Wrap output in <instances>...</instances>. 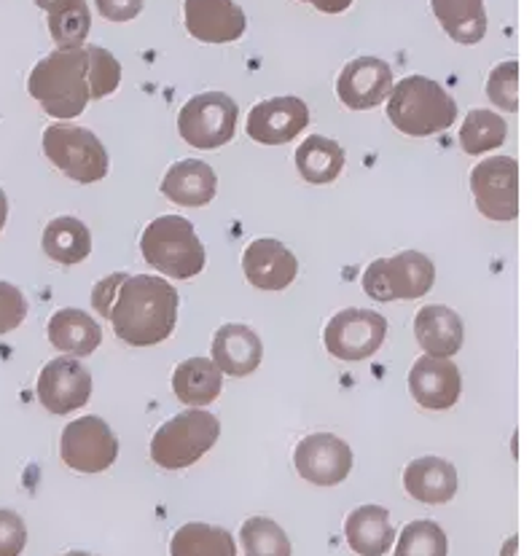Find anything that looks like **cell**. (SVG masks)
Here are the masks:
<instances>
[{
	"label": "cell",
	"mask_w": 532,
	"mask_h": 556,
	"mask_svg": "<svg viewBox=\"0 0 532 556\" xmlns=\"http://www.w3.org/2000/svg\"><path fill=\"white\" fill-rule=\"evenodd\" d=\"M92 306L129 348H154L169 339L178 323V291L162 277H105L92 291Z\"/></svg>",
	"instance_id": "1"
},
{
	"label": "cell",
	"mask_w": 532,
	"mask_h": 556,
	"mask_svg": "<svg viewBox=\"0 0 532 556\" xmlns=\"http://www.w3.org/2000/svg\"><path fill=\"white\" fill-rule=\"evenodd\" d=\"M30 98L54 118H76L92 100L87 47L54 49L43 56L27 78Z\"/></svg>",
	"instance_id": "2"
},
{
	"label": "cell",
	"mask_w": 532,
	"mask_h": 556,
	"mask_svg": "<svg viewBox=\"0 0 532 556\" xmlns=\"http://www.w3.org/2000/svg\"><path fill=\"white\" fill-rule=\"evenodd\" d=\"M388 118L395 129L411 138L444 132L455 124L457 102L439 81L426 76H406L388 94Z\"/></svg>",
	"instance_id": "3"
},
{
	"label": "cell",
	"mask_w": 532,
	"mask_h": 556,
	"mask_svg": "<svg viewBox=\"0 0 532 556\" xmlns=\"http://www.w3.org/2000/svg\"><path fill=\"white\" fill-rule=\"evenodd\" d=\"M140 251L154 269L175 280L197 277L205 269L207 258L194 226L180 215H160L151 220L140 237Z\"/></svg>",
	"instance_id": "4"
},
{
	"label": "cell",
	"mask_w": 532,
	"mask_h": 556,
	"mask_svg": "<svg viewBox=\"0 0 532 556\" xmlns=\"http://www.w3.org/2000/svg\"><path fill=\"white\" fill-rule=\"evenodd\" d=\"M220 435L218 417L205 408H189L178 417L167 419L151 441V459L164 470H180L194 465Z\"/></svg>",
	"instance_id": "5"
},
{
	"label": "cell",
	"mask_w": 532,
	"mask_h": 556,
	"mask_svg": "<svg viewBox=\"0 0 532 556\" xmlns=\"http://www.w3.org/2000/svg\"><path fill=\"white\" fill-rule=\"evenodd\" d=\"M43 153L76 184H98L107 175V151L92 129L56 122L43 132Z\"/></svg>",
	"instance_id": "6"
},
{
	"label": "cell",
	"mask_w": 532,
	"mask_h": 556,
	"mask_svg": "<svg viewBox=\"0 0 532 556\" xmlns=\"http://www.w3.org/2000/svg\"><path fill=\"white\" fill-rule=\"evenodd\" d=\"M435 266L417 251L395 253L393 258H377L364 271V291L373 302H409L422 299L433 288Z\"/></svg>",
	"instance_id": "7"
},
{
	"label": "cell",
	"mask_w": 532,
	"mask_h": 556,
	"mask_svg": "<svg viewBox=\"0 0 532 556\" xmlns=\"http://www.w3.org/2000/svg\"><path fill=\"white\" fill-rule=\"evenodd\" d=\"M237 116H240V108H237V102L229 94H197V98H191L180 108L178 132L194 149H220V146H226L235 138Z\"/></svg>",
	"instance_id": "8"
},
{
	"label": "cell",
	"mask_w": 532,
	"mask_h": 556,
	"mask_svg": "<svg viewBox=\"0 0 532 556\" xmlns=\"http://www.w3.org/2000/svg\"><path fill=\"white\" fill-rule=\"evenodd\" d=\"M60 457L76 473H103L118 457V439L105 419L89 417L73 419L60 439Z\"/></svg>",
	"instance_id": "9"
},
{
	"label": "cell",
	"mask_w": 532,
	"mask_h": 556,
	"mask_svg": "<svg viewBox=\"0 0 532 556\" xmlns=\"http://www.w3.org/2000/svg\"><path fill=\"white\" fill-rule=\"evenodd\" d=\"M471 191L479 213L490 220L519 215V164L514 156H490L471 173Z\"/></svg>",
	"instance_id": "10"
},
{
	"label": "cell",
	"mask_w": 532,
	"mask_h": 556,
	"mask_svg": "<svg viewBox=\"0 0 532 556\" xmlns=\"http://www.w3.org/2000/svg\"><path fill=\"white\" fill-rule=\"evenodd\" d=\"M388 337V320L379 312L371 309H342L331 317L326 326L322 342L326 350L339 361H366L382 348Z\"/></svg>",
	"instance_id": "11"
},
{
	"label": "cell",
	"mask_w": 532,
	"mask_h": 556,
	"mask_svg": "<svg viewBox=\"0 0 532 556\" xmlns=\"http://www.w3.org/2000/svg\"><path fill=\"white\" fill-rule=\"evenodd\" d=\"M293 465H296L299 476L309 484L337 486L353 470V452L337 435L313 433L296 444Z\"/></svg>",
	"instance_id": "12"
},
{
	"label": "cell",
	"mask_w": 532,
	"mask_h": 556,
	"mask_svg": "<svg viewBox=\"0 0 532 556\" xmlns=\"http://www.w3.org/2000/svg\"><path fill=\"white\" fill-rule=\"evenodd\" d=\"M92 395V374L76 357H54L38 374V401L52 414H71Z\"/></svg>",
	"instance_id": "13"
},
{
	"label": "cell",
	"mask_w": 532,
	"mask_h": 556,
	"mask_svg": "<svg viewBox=\"0 0 532 556\" xmlns=\"http://www.w3.org/2000/svg\"><path fill=\"white\" fill-rule=\"evenodd\" d=\"M393 89V71L388 62L377 56H358L347 62L344 71L339 73L337 94L353 111H369V108L382 105Z\"/></svg>",
	"instance_id": "14"
},
{
	"label": "cell",
	"mask_w": 532,
	"mask_h": 556,
	"mask_svg": "<svg viewBox=\"0 0 532 556\" xmlns=\"http://www.w3.org/2000/svg\"><path fill=\"white\" fill-rule=\"evenodd\" d=\"M309 124L307 102L299 98H271L258 102L248 116V135L264 146L291 143Z\"/></svg>",
	"instance_id": "15"
},
{
	"label": "cell",
	"mask_w": 532,
	"mask_h": 556,
	"mask_svg": "<svg viewBox=\"0 0 532 556\" xmlns=\"http://www.w3.org/2000/svg\"><path fill=\"white\" fill-rule=\"evenodd\" d=\"M183 22L202 43H231L248 27L245 11L235 0H183Z\"/></svg>",
	"instance_id": "16"
},
{
	"label": "cell",
	"mask_w": 532,
	"mask_h": 556,
	"mask_svg": "<svg viewBox=\"0 0 532 556\" xmlns=\"http://www.w3.org/2000/svg\"><path fill=\"white\" fill-rule=\"evenodd\" d=\"M463 390L460 368L449 357H430L422 355L411 366L409 374V393L422 408L430 412H446L457 404Z\"/></svg>",
	"instance_id": "17"
},
{
	"label": "cell",
	"mask_w": 532,
	"mask_h": 556,
	"mask_svg": "<svg viewBox=\"0 0 532 556\" xmlns=\"http://www.w3.org/2000/svg\"><path fill=\"white\" fill-rule=\"evenodd\" d=\"M242 269H245L251 286L262 288V291H282L296 280L299 261L282 242L264 237V240H253L245 248Z\"/></svg>",
	"instance_id": "18"
},
{
	"label": "cell",
	"mask_w": 532,
	"mask_h": 556,
	"mask_svg": "<svg viewBox=\"0 0 532 556\" xmlns=\"http://www.w3.org/2000/svg\"><path fill=\"white\" fill-rule=\"evenodd\" d=\"M264 344L253 328L229 323L213 337V363L229 377H248L262 366Z\"/></svg>",
	"instance_id": "19"
},
{
	"label": "cell",
	"mask_w": 532,
	"mask_h": 556,
	"mask_svg": "<svg viewBox=\"0 0 532 556\" xmlns=\"http://www.w3.org/2000/svg\"><path fill=\"white\" fill-rule=\"evenodd\" d=\"M215 186L218 178L211 164L200 159H180L164 175L162 194L180 207H205L213 202Z\"/></svg>",
	"instance_id": "20"
},
{
	"label": "cell",
	"mask_w": 532,
	"mask_h": 556,
	"mask_svg": "<svg viewBox=\"0 0 532 556\" xmlns=\"http://www.w3.org/2000/svg\"><path fill=\"white\" fill-rule=\"evenodd\" d=\"M415 337L430 357H452L460 353L466 331H463V320L455 309L430 304L417 312Z\"/></svg>",
	"instance_id": "21"
},
{
	"label": "cell",
	"mask_w": 532,
	"mask_h": 556,
	"mask_svg": "<svg viewBox=\"0 0 532 556\" xmlns=\"http://www.w3.org/2000/svg\"><path fill=\"white\" fill-rule=\"evenodd\" d=\"M404 486L415 501L441 506L449 503L457 492L455 465L441 457L411 459L404 470Z\"/></svg>",
	"instance_id": "22"
},
{
	"label": "cell",
	"mask_w": 532,
	"mask_h": 556,
	"mask_svg": "<svg viewBox=\"0 0 532 556\" xmlns=\"http://www.w3.org/2000/svg\"><path fill=\"white\" fill-rule=\"evenodd\" d=\"M350 548L360 556H382L395 541V527L382 506H360L344 521Z\"/></svg>",
	"instance_id": "23"
},
{
	"label": "cell",
	"mask_w": 532,
	"mask_h": 556,
	"mask_svg": "<svg viewBox=\"0 0 532 556\" xmlns=\"http://www.w3.org/2000/svg\"><path fill=\"white\" fill-rule=\"evenodd\" d=\"M49 342L60 353L87 357L100 348L103 331L87 312L71 306V309H60L52 315V320H49Z\"/></svg>",
	"instance_id": "24"
},
{
	"label": "cell",
	"mask_w": 532,
	"mask_h": 556,
	"mask_svg": "<svg viewBox=\"0 0 532 556\" xmlns=\"http://www.w3.org/2000/svg\"><path fill=\"white\" fill-rule=\"evenodd\" d=\"M220 388H224V379L211 357H189L173 374L175 395L189 408L211 406L220 395Z\"/></svg>",
	"instance_id": "25"
},
{
	"label": "cell",
	"mask_w": 532,
	"mask_h": 556,
	"mask_svg": "<svg viewBox=\"0 0 532 556\" xmlns=\"http://www.w3.org/2000/svg\"><path fill=\"white\" fill-rule=\"evenodd\" d=\"M430 9L446 36L463 47H473L486 36L484 0H430Z\"/></svg>",
	"instance_id": "26"
},
{
	"label": "cell",
	"mask_w": 532,
	"mask_h": 556,
	"mask_svg": "<svg viewBox=\"0 0 532 556\" xmlns=\"http://www.w3.org/2000/svg\"><path fill=\"white\" fill-rule=\"evenodd\" d=\"M43 253L56 264H81L92 253V235L87 226L78 218H54L52 224L43 229Z\"/></svg>",
	"instance_id": "27"
},
{
	"label": "cell",
	"mask_w": 532,
	"mask_h": 556,
	"mask_svg": "<svg viewBox=\"0 0 532 556\" xmlns=\"http://www.w3.org/2000/svg\"><path fill=\"white\" fill-rule=\"evenodd\" d=\"M296 169L307 184H331L344 169L342 146L328 138H320V135H309L296 149Z\"/></svg>",
	"instance_id": "28"
},
{
	"label": "cell",
	"mask_w": 532,
	"mask_h": 556,
	"mask_svg": "<svg viewBox=\"0 0 532 556\" xmlns=\"http://www.w3.org/2000/svg\"><path fill=\"white\" fill-rule=\"evenodd\" d=\"M173 556H237V546L231 532L224 527L202 525V521H189L180 527L169 543Z\"/></svg>",
	"instance_id": "29"
},
{
	"label": "cell",
	"mask_w": 532,
	"mask_h": 556,
	"mask_svg": "<svg viewBox=\"0 0 532 556\" xmlns=\"http://www.w3.org/2000/svg\"><path fill=\"white\" fill-rule=\"evenodd\" d=\"M508 124L506 118L497 116L492 111H471L463 122L460 129V146L463 151L479 156V153L495 151L506 143Z\"/></svg>",
	"instance_id": "30"
},
{
	"label": "cell",
	"mask_w": 532,
	"mask_h": 556,
	"mask_svg": "<svg viewBox=\"0 0 532 556\" xmlns=\"http://www.w3.org/2000/svg\"><path fill=\"white\" fill-rule=\"evenodd\" d=\"M245 556H291V541L280 525L264 516H253L240 530Z\"/></svg>",
	"instance_id": "31"
},
{
	"label": "cell",
	"mask_w": 532,
	"mask_h": 556,
	"mask_svg": "<svg viewBox=\"0 0 532 556\" xmlns=\"http://www.w3.org/2000/svg\"><path fill=\"white\" fill-rule=\"evenodd\" d=\"M449 541L435 521H411L398 538L395 556H446Z\"/></svg>",
	"instance_id": "32"
},
{
	"label": "cell",
	"mask_w": 532,
	"mask_h": 556,
	"mask_svg": "<svg viewBox=\"0 0 532 556\" xmlns=\"http://www.w3.org/2000/svg\"><path fill=\"white\" fill-rule=\"evenodd\" d=\"M89 30H92V14H89L87 3L49 14V33H52L56 49H78L87 41Z\"/></svg>",
	"instance_id": "33"
},
{
	"label": "cell",
	"mask_w": 532,
	"mask_h": 556,
	"mask_svg": "<svg viewBox=\"0 0 532 556\" xmlns=\"http://www.w3.org/2000/svg\"><path fill=\"white\" fill-rule=\"evenodd\" d=\"M89 54V84H92V100H103L113 94L122 84V65L107 49L87 47Z\"/></svg>",
	"instance_id": "34"
},
{
	"label": "cell",
	"mask_w": 532,
	"mask_h": 556,
	"mask_svg": "<svg viewBox=\"0 0 532 556\" xmlns=\"http://www.w3.org/2000/svg\"><path fill=\"white\" fill-rule=\"evenodd\" d=\"M486 98L503 111H519V62H503L490 73Z\"/></svg>",
	"instance_id": "35"
},
{
	"label": "cell",
	"mask_w": 532,
	"mask_h": 556,
	"mask_svg": "<svg viewBox=\"0 0 532 556\" xmlns=\"http://www.w3.org/2000/svg\"><path fill=\"white\" fill-rule=\"evenodd\" d=\"M27 317L25 293L11 282L0 280V337L20 328Z\"/></svg>",
	"instance_id": "36"
},
{
	"label": "cell",
	"mask_w": 532,
	"mask_h": 556,
	"mask_svg": "<svg viewBox=\"0 0 532 556\" xmlns=\"http://www.w3.org/2000/svg\"><path fill=\"white\" fill-rule=\"evenodd\" d=\"M27 546V527L20 514L0 508V556H20Z\"/></svg>",
	"instance_id": "37"
},
{
	"label": "cell",
	"mask_w": 532,
	"mask_h": 556,
	"mask_svg": "<svg viewBox=\"0 0 532 556\" xmlns=\"http://www.w3.org/2000/svg\"><path fill=\"white\" fill-rule=\"evenodd\" d=\"M145 0H94L100 14L105 16L107 22H129L140 14Z\"/></svg>",
	"instance_id": "38"
},
{
	"label": "cell",
	"mask_w": 532,
	"mask_h": 556,
	"mask_svg": "<svg viewBox=\"0 0 532 556\" xmlns=\"http://www.w3.org/2000/svg\"><path fill=\"white\" fill-rule=\"evenodd\" d=\"M302 3L315 5L322 14H342V11H347L353 5V0H302Z\"/></svg>",
	"instance_id": "39"
},
{
	"label": "cell",
	"mask_w": 532,
	"mask_h": 556,
	"mask_svg": "<svg viewBox=\"0 0 532 556\" xmlns=\"http://www.w3.org/2000/svg\"><path fill=\"white\" fill-rule=\"evenodd\" d=\"M84 3V0H36L38 9H43L47 14H56V11H65V9H73V5Z\"/></svg>",
	"instance_id": "40"
},
{
	"label": "cell",
	"mask_w": 532,
	"mask_h": 556,
	"mask_svg": "<svg viewBox=\"0 0 532 556\" xmlns=\"http://www.w3.org/2000/svg\"><path fill=\"white\" fill-rule=\"evenodd\" d=\"M5 218H9V200H5L3 189H0V231H3Z\"/></svg>",
	"instance_id": "41"
},
{
	"label": "cell",
	"mask_w": 532,
	"mask_h": 556,
	"mask_svg": "<svg viewBox=\"0 0 532 556\" xmlns=\"http://www.w3.org/2000/svg\"><path fill=\"white\" fill-rule=\"evenodd\" d=\"M65 556H89L87 552H71V554H65Z\"/></svg>",
	"instance_id": "42"
}]
</instances>
